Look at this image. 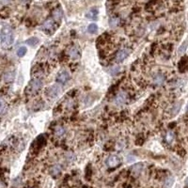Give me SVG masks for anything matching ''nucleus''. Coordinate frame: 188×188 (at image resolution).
Masks as SVG:
<instances>
[{"label": "nucleus", "mask_w": 188, "mask_h": 188, "mask_svg": "<svg viewBox=\"0 0 188 188\" xmlns=\"http://www.w3.org/2000/svg\"><path fill=\"white\" fill-rule=\"evenodd\" d=\"M0 37H1L2 46H10V45L12 44L14 37H13V33H12V31H11L10 26H6L2 27Z\"/></svg>", "instance_id": "f257e3e1"}, {"label": "nucleus", "mask_w": 188, "mask_h": 188, "mask_svg": "<svg viewBox=\"0 0 188 188\" xmlns=\"http://www.w3.org/2000/svg\"><path fill=\"white\" fill-rule=\"evenodd\" d=\"M61 93V87L58 84L52 85L49 87H47V89L45 90V94L47 95V97H49L50 99H55L58 98Z\"/></svg>", "instance_id": "f03ea898"}, {"label": "nucleus", "mask_w": 188, "mask_h": 188, "mask_svg": "<svg viewBox=\"0 0 188 188\" xmlns=\"http://www.w3.org/2000/svg\"><path fill=\"white\" fill-rule=\"evenodd\" d=\"M71 78V74L68 71H59L57 75V82L61 84V85H64L66 84Z\"/></svg>", "instance_id": "7ed1b4c3"}, {"label": "nucleus", "mask_w": 188, "mask_h": 188, "mask_svg": "<svg viewBox=\"0 0 188 188\" xmlns=\"http://www.w3.org/2000/svg\"><path fill=\"white\" fill-rule=\"evenodd\" d=\"M129 54H130V50L127 49V48L121 49L117 53V55H116V61H117L118 63L122 62L128 57V55H129Z\"/></svg>", "instance_id": "20e7f679"}, {"label": "nucleus", "mask_w": 188, "mask_h": 188, "mask_svg": "<svg viewBox=\"0 0 188 188\" xmlns=\"http://www.w3.org/2000/svg\"><path fill=\"white\" fill-rule=\"evenodd\" d=\"M119 163H121V159L117 155H110L106 160V165L108 167H116L119 165Z\"/></svg>", "instance_id": "39448f33"}, {"label": "nucleus", "mask_w": 188, "mask_h": 188, "mask_svg": "<svg viewBox=\"0 0 188 188\" xmlns=\"http://www.w3.org/2000/svg\"><path fill=\"white\" fill-rule=\"evenodd\" d=\"M127 100V93L124 91H121V93H119L117 95V97L115 98V103L117 105H123Z\"/></svg>", "instance_id": "423d86ee"}, {"label": "nucleus", "mask_w": 188, "mask_h": 188, "mask_svg": "<svg viewBox=\"0 0 188 188\" xmlns=\"http://www.w3.org/2000/svg\"><path fill=\"white\" fill-rule=\"evenodd\" d=\"M143 167H144V166H143L142 163H137V164H135V165H134L133 166H132V169H131L132 173H133L135 176L139 175V174L141 173Z\"/></svg>", "instance_id": "0eeeda50"}, {"label": "nucleus", "mask_w": 188, "mask_h": 188, "mask_svg": "<svg viewBox=\"0 0 188 188\" xmlns=\"http://www.w3.org/2000/svg\"><path fill=\"white\" fill-rule=\"evenodd\" d=\"M69 55L70 57L73 58V59H77L80 58V50L78 47H75L74 46L73 48H71L70 51H69Z\"/></svg>", "instance_id": "6e6552de"}, {"label": "nucleus", "mask_w": 188, "mask_h": 188, "mask_svg": "<svg viewBox=\"0 0 188 188\" xmlns=\"http://www.w3.org/2000/svg\"><path fill=\"white\" fill-rule=\"evenodd\" d=\"M86 17L87 19H90V20H95L97 19L98 17V10L97 9H91L90 10H89L86 14Z\"/></svg>", "instance_id": "1a4fd4ad"}, {"label": "nucleus", "mask_w": 188, "mask_h": 188, "mask_svg": "<svg viewBox=\"0 0 188 188\" xmlns=\"http://www.w3.org/2000/svg\"><path fill=\"white\" fill-rule=\"evenodd\" d=\"M14 76H15L14 71H7V73L4 74L3 80L5 82H11L14 79Z\"/></svg>", "instance_id": "9d476101"}, {"label": "nucleus", "mask_w": 188, "mask_h": 188, "mask_svg": "<svg viewBox=\"0 0 188 188\" xmlns=\"http://www.w3.org/2000/svg\"><path fill=\"white\" fill-rule=\"evenodd\" d=\"M164 81H165V77H164V75L161 74H156V75L154 76V78H153V82H154V84H155L156 86L162 85V84L164 83Z\"/></svg>", "instance_id": "9b49d317"}, {"label": "nucleus", "mask_w": 188, "mask_h": 188, "mask_svg": "<svg viewBox=\"0 0 188 188\" xmlns=\"http://www.w3.org/2000/svg\"><path fill=\"white\" fill-rule=\"evenodd\" d=\"M42 82L40 79H34L31 81V87L35 90L39 89L40 87H42Z\"/></svg>", "instance_id": "f8f14e48"}, {"label": "nucleus", "mask_w": 188, "mask_h": 188, "mask_svg": "<svg viewBox=\"0 0 188 188\" xmlns=\"http://www.w3.org/2000/svg\"><path fill=\"white\" fill-rule=\"evenodd\" d=\"M50 172H51V174L53 175V176H58L59 173L61 172V167H60V166L59 165H55V166H53V167L51 169V170H50Z\"/></svg>", "instance_id": "ddd939ff"}, {"label": "nucleus", "mask_w": 188, "mask_h": 188, "mask_svg": "<svg viewBox=\"0 0 188 188\" xmlns=\"http://www.w3.org/2000/svg\"><path fill=\"white\" fill-rule=\"evenodd\" d=\"M26 42L27 45H29L31 47H35L39 43V40L36 38V37H31L28 40H26Z\"/></svg>", "instance_id": "4468645a"}, {"label": "nucleus", "mask_w": 188, "mask_h": 188, "mask_svg": "<svg viewBox=\"0 0 188 188\" xmlns=\"http://www.w3.org/2000/svg\"><path fill=\"white\" fill-rule=\"evenodd\" d=\"M55 134L57 137H61L64 135V134H65V129H64V128L62 126H60V125L57 126V127H55Z\"/></svg>", "instance_id": "2eb2a0df"}, {"label": "nucleus", "mask_w": 188, "mask_h": 188, "mask_svg": "<svg viewBox=\"0 0 188 188\" xmlns=\"http://www.w3.org/2000/svg\"><path fill=\"white\" fill-rule=\"evenodd\" d=\"M62 10L60 9H58V10H54V12H53V17L55 20H57V21H59V20H61L62 18Z\"/></svg>", "instance_id": "dca6fc26"}, {"label": "nucleus", "mask_w": 188, "mask_h": 188, "mask_svg": "<svg viewBox=\"0 0 188 188\" xmlns=\"http://www.w3.org/2000/svg\"><path fill=\"white\" fill-rule=\"evenodd\" d=\"M98 31V26L96 24H90V25L87 26V32L89 34H95L96 32Z\"/></svg>", "instance_id": "f3484780"}, {"label": "nucleus", "mask_w": 188, "mask_h": 188, "mask_svg": "<svg viewBox=\"0 0 188 188\" xmlns=\"http://www.w3.org/2000/svg\"><path fill=\"white\" fill-rule=\"evenodd\" d=\"M53 26H54V22H53V20L49 19V20H47V21H46L44 24H43L42 28H43V29L48 30V29H51L52 27H53Z\"/></svg>", "instance_id": "a211bd4d"}, {"label": "nucleus", "mask_w": 188, "mask_h": 188, "mask_svg": "<svg viewBox=\"0 0 188 188\" xmlns=\"http://www.w3.org/2000/svg\"><path fill=\"white\" fill-rule=\"evenodd\" d=\"M26 46H21V47H19L18 48V50H17V55L20 58H23L24 55H25L26 54Z\"/></svg>", "instance_id": "6ab92c4d"}, {"label": "nucleus", "mask_w": 188, "mask_h": 188, "mask_svg": "<svg viewBox=\"0 0 188 188\" xmlns=\"http://www.w3.org/2000/svg\"><path fill=\"white\" fill-rule=\"evenodd\" d=\"M174 137H175L174 133H172V132H169V133H166V141L167 143H171L173 141Z\"/></svg>", "instance_id": "aec40b11"}, {"label": "nucleus", "mask_w": 188, "mask_h": 188, "mask_svg": "<svg viewBox=\"0 0 188 188\" xmlns=\"http://www.w3.org/2000/svg\"><path fill=\"white\" fill-rule=\"evenodd\" d=\"M119 19L118 18H111L110 20H109V26H110V27H116L118 25H119Z\"/></svg>", "instance_id": "412c9836"}, {"label": "nucleus", "mask_w": 188, "mask_h": 188, "mask_svg": "<svg viewBox=\"0 0 188 188\" xmlns=\"http://www.w3.org/2000/svg\"><path fill=\"white\" fill-rule=\"evenodd\" d=\"M187 45H188V42L185 41V42H183L182 44L180 46L179 48V54H182V53H185V51L186 50V48H187Z\"/></svg>", "instance_id": "4be33fe9"}, {"label": "nucleus", "mask_w": 188, "mask_h": 188, "mask_svg": "<svg viewBox=\"0 0 188 188\" xmlns=\"http://www.w3.org/2000/svg\"><path fill=\"white\" fill-rule=\"evenodd\" d=\"M173 182H174V179H173L172 177L167 178L166 181V182H165V186H166V188H169V187H171V185H173Z\"/></svg>", "instance_id": "5701e85b"}, {"label": "nucleus", "mask_w": 188, "mask_h": 188, "mask_svg": "<svg viewBox=\"0 0 188 188\" xmlns=\"http://www.w3.org/2000/svg\"><path fill=\"white\" fill-rule=\"evenodd\" d=\"M181 106H182V105L180 103H177L176 105H174V107H173V111H172V114L173 115H176L179 112V110H180V108H181Z\"/></svg>", "instance_id": "b1692460"}, {"label": "nucleus", "mask_w": 188, "mask_h": 188, "mask_svg": "<svg viewBox=\"0 0 188 188\" xmlns=\"http://www.w3.org/2000/svg\"><path fill=\"white\" fill-rule=\"evenodd\" d=\"M4 113H5V102L1 99V115H4Z\"/></svg>", "instance_id": "393cba45"}, {"label": "nucleus", "mask_w": 188, "mask_h": 188, "mask_svg": "<svg viewBox=\"0 0 188 188\" xmlns=\"http://www.w3.org/2000/svg\"><path fill=\"white\" fill-rule=\"evenodd\" d=\"M135 161V157L133 156V155H131V154H129L127 156V162L128 163H130V162H134Z\"/></svg>", "instance_id": "a878e982"}, {"label": "nucleus", "mask_w": 188, "mask_h": 188, "mask_svg": "<svg viewBox=\"0 0 188 188\" xmlns=\"http://www.w3.org/2000/svg\"><path fill=\"white\" fill-rule=\"evenodd\" d=\"M11 1V0H1V4L4 6V5H8L10 2Z\"/></svg>", "instance_id": "bb28decb"}, {"label": "nucleus", "mask_w": 188, "mask_h": 188, "mask_svg": "<svg viewBox=\"0 0 188 188\" xmlns=\"http://www.w3.org/2000/svg\"><path fill=\"white\" fill-rule=\"evenodd\" d=\"M186 185H187V186H188V179H187V180H186Z\"/></svg>", "instance_id": "cd10ccee"}, {"label": "nucleus", "mask_w": 188, "mask_h": 188, "mask_svg": "<svg viewBox=\"0 0 188 188\" xmlns=\"http://www.w3.org/2000/svg\"><path fill=\"white\" fill-rule=\"evenodd\" d=\"M187 109H188V107H187Z\"/></svg>", "instance_id": "c85d7f7f"}]
</instances>
